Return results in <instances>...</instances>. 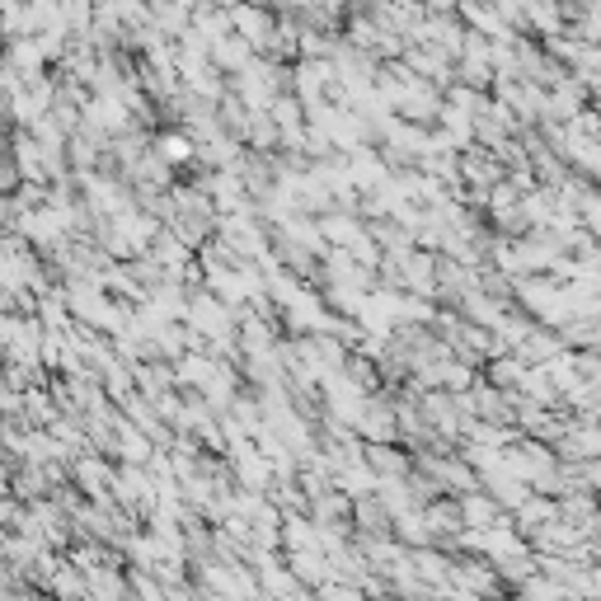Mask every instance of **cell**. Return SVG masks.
<instances>
[{
	"instance_id": "obj_6",
	"label": "cell",
	"mask_w": 601,
	"mask_h": 601,
	"mask_svg": "<svg viewBox=\"0 0 601 601\" xmlns=\"http://www.w3.org/2000/svg\"><path fill=\"white\" fill-rule=\"evenodd\" d=\"M0 39H6V33H0Z\"/></svg>"
},
{
	"instance_id": "obj_2",
	"label": "cell",
	"mask_w": 601,
	"mask_h": 601,
	"mask_svg": "<svg viewBox=\"0 0 601 601\" xmlns=\"http://www.w3.org/2000/svg\"><path fill=\"white\" fill-rule=\"evenodd\" d=\"M207 62L211 66H226V70H244V66L254 62V47L244 43V39H236V33H226V39L207 43Z\"/></svg>"
},
{
	"instance_id": "obj_3",
	"label": "cell",
	"mask_w": 601,
	"mask_h": 601,
	"mask_svg": "<svg viewBox=\"0 0 601 601\" xmlns=\"http://www.w3.org/2000/svg\"><path fill=\"white\" fill-rule=\"evenodd\" d=\"M161 151H165V161H174V165H179V161H193V141H188V136H165Z\"/></svg>"
},
{
	"instance_id": "obj_4",
	"label": "cell",
	"mask_w": 601,
	"mask_h": 601,
	"mask_svg": "<svg viewBox=\"0 0 601 601\" xmlns=\"http://www.w3.org/2000/svg\"><path fill=\"white\" fill-rule=\"evenodd\" d=\"M269 6H282V10H296V14H300L306 6H315V0H269Z\"/></svg>"
},
{
	"instance_id": "obj_1",
	"label": "cell",
	"mask_w": 601,
	"mask_h": 601,
	"mask_svg": "<svg viewBox=\"0 0 601 601\" xmlns=\"http://www.w3.org/2000/svg\"><path fill=\"white\" fill-rule=\"evenodd\" d=\"M273 24H277V20L269 14V6H244V0H240V6L231 10V33H236V39H244L250 47H263V43H269Z\"/></svg>"
},
{
	"instance_id": "obj_5",
	"label": "cell",
	"mask_w": 601,
	"mask_h": 601,
	"mask_svg": "<svg viewBox=\"0 0 601 601\" xmlns=\"http://www.w3.org/2000/svg\"><path fill=\"white\" fill-rule=\"evenodd\" d=\"M174 10H184V14H193V10H203V0H170Z\"/></svg>"
}]
</instances>
